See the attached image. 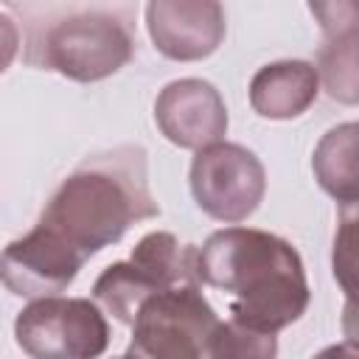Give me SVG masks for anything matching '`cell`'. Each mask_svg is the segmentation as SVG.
<instances>
[{"label": "cell", "instance_id": "1", "mask_svg": "<svg viewBox=\"0 0 359 359\" xmlns=\"http://www.w3.org/2000/svg\"><path fill=\"white\" fill-rule=\"evenodd\" d=\"M196 280L233 297L230 320L250 331L278 334L309 309L300 252L280 236L255 227H224L196 247Z\"/></svg>", "mask_w": 359, "mask_h": 359}, {"label": "cell", "instance_id": "2", "mask_svg": "<svg viewBox=\"0 0 359 359\" xmlns=\"http://www.w3.org/2000/svg\"><path fill=\"white\" fill-rule=\"evenodd\" d=\"M160 216L149 188L146 151L115 146L81 160L56 188L39 216V227L67 241L84 261L123 238L143 219Z\"/></svg>", "mask_w": 359, "mask_h": 359}, {"label": "cell", "instance_id": "3", "mask_svg": "<svg viewBox=\"0 0 359 359\" xmlns=\"http://www.w3.org/2000/svg\"><path fill=\"white\" fill-rule=\"evenodd\" d=\"M135 53L132 22L118 8L67 6L50 22H34L28 34V65L56 70L73 81H101L118 73Z\"/></svg>", "mask_w": 359, "mask_h": 359}, {"label": "cell", "instance_id": "4", "mask_svg": "<svg viewBox=\"0 0 359 359\" xmlns=\"http://www.w3.org/2000/svg\"><path fill=\"white\" fill-rule=\"evenodd\" d=\"M219 317L199 283L163 289L132 320L129 353L137 359H205Z\"/></svg>", "mask_w": 359, "mask_h": 359}, {"label": "cell", "instance_id": "5", "mask_svg": "<svg viewBox=\"0 0 359 359\" xmlns=\"http://www.w3.org/2000/svg\"><path fill=\"white\" fill-rule=\"evenodd\" d=\"M17 345L31 359H98L109 348V323L95 300L42 297L14 320Z\"/></svg>", "mask_w": 359, "mask_h": 359}, {"label": "cell", "instance_id": "6", "mask_svg": "<svg viewBox=\"0 0 359 359\" xmlns=\"http://www.w3.org/2000/svg\"><path fill=\"white\" fill-rule=\"evenodd\" d=\"M266 191L264 163L238 143H213L199 149L191 163V194L216 222L238 224L250 219Z\"/></svg>", "mask_w": 359, "mask_h": 359}, {"label": "cell", "instance_id": "7", "mask_svg": "<svg viewBox=\"0 0 359 359\" xmlns=\"http://www.w3.org/2000/svg\"><path fill=\"white\" fill-rule=\"evenodd\" d=\"M81 264L84 258L67 241L36 224L0 252V283L17 297H56L76 280Z\"/></svg>", "mask_w": 359, "mask_h": 359}, {"label": "cell", "instance_id": "8", "mask_svg": "<svg viewBox=\"0 0 359 359\" xmlns=\"http://www.w3.org/2000/svg\"><path fill=\"white\" fill-rule=\"evenodd\" d=\"M154 121L165 140L180 149H208L227 135V107L222 93L205 79H177L154 101Z\"/></svg>", "mask_w": 359, "mask_h": 359}, {"label": "cell", "instance_id": "9", "mask_svg": "<svg viewBox=\"0 0 359 359\" xmlns=\"http://www.w3.org/2000/svg\"><path fill=\"white\" fill-rule=\"evenodd\" d=\"M154 48L174 62L208 59L224 39V8L210 0H154L146 6Z\"/></svg>", "mask_w": 359, "mask_h": 359}, {"label": "cell", "instance_id": "10", "mask_svg": "<svg viewBox=\"0 0 359 359\" xmlns=\"http://www.w3.org/2000/svg\"><path fill=\"white\" fill-rule=\"evenodd\" d=\"M323 25V45L317 62V79H323L331 98L342 104H356L359 81H356V3H311L309 6Z\"/></svg>", "mask_w": 359, "mask_h": 359}, {"label": "cell", "instance_id": "11", "mask_svg": "<svg viewBox=\"0 0 359 359\" xmlns=\"http://www.w3.org/2000/svg\"><path fill=\"white\" fill-rule=\"evenodd\" d=\"M320 93V79L311 62L283 59L264 65L250 81V107L269 121L303 115Z\"/></svg>", "mask_w": 359, "mask_h": 359}, {"label": "cell", "instance_id": "12", "mask_svg": "<svg viewBox=\"0 0 359 359\" xmlns=\"http://www.w3.org/2000/svg\"><path fill=\"white\" fill-rule=\"evenodd\" d=\"M356 135L359 126L353 121L339 123L320 137L311 157V168L320 188L345 208L356 205Z\"/></svg>", "mask_w": 359, "mask_h": 359}, {"label": "cell", "instance_id": "13", "mask_svg": "<svg viewBox=\"0 0 359 359\" xmlns=\"http://www.w3.org/2000/svg\"><path fill=\"white\" fill-rule=\"evenodd\" d=\"M157 292H163V286L143 266H137L129 258L109 264L93 283L95 306L104 309L107 314H112L123 325H132L143 300H149Z\"/></svg>", "mask_w": 359, "mask_h": 359}, {"label": "cell", "instance_id": "14", "mask_svg": "<svg viewBox=\"0 0 359 359\" xmlns=\"http://www.w3.org/2000/svg\"><path fill=\"white\" fill-rule=\"evenodd\" d=\"M278 356V339L275 334L250 331L244 325H236L233 320L213 328L208 339L205 359H275Z\"/></svg>", "mask_w": 359, "mask_h": 359}, {"label": "cell", "instance_id": "15", "mask_svg": "<svg viewBox=\"0 0 359 359\" xmlns=\"http://www.w3.org/2000/svg\"><path fill=\"white\" fill-rule=\"evenodd\" d=\"M351 244H353V208H351L348 216L342 219V233H339L337 241H334V258H339V261H334V275L342 280V289H345L348 294L353 292V283H351L353 250H351Z\"/></svg>", "mask_w": 359, "mask_h": 359}, {"label": "cell", "instance_id": "16", "mask_svg": "<svg viewBox=\"0 0 359 359\" xmlns=\"http://www.w3.org/2000/svg\"><path fill=\"white\" fill-rule=\"evenodd\" d=\"M17 50H20V28L8 14L0 11V73L8 70Z\"/></svg>", "mask_w": 359, "mask_h": 359}, {"label": "cell", "instance_id": "17", "mask_svg": "<svg viewBox=\"0 0 359 359\" xmlns=\"http://www.w3.org/2000/svg\"><path fill=\"white\" fill-rule=\"evenodd\" d=\"M311 359H359V353H356V345L353 342H337V345H328V348H323L317 356H311Z\"/></svg>", "mask_w": 359, "mask_h": 359}, {"label": "cell", "instance_id": "18", "mask_svg": "<svg viewBox=\"0 0 359 359\" xmlns=\"http://www.w3.org/2000/svg\"><path fill=\"white\" fill-rule=\"evenodd\" d=\"M115 359H137V356H132V353H123V356H115Z\"/></svg>", "mask_w": 359, "mask_h": 359}]
</instances>
